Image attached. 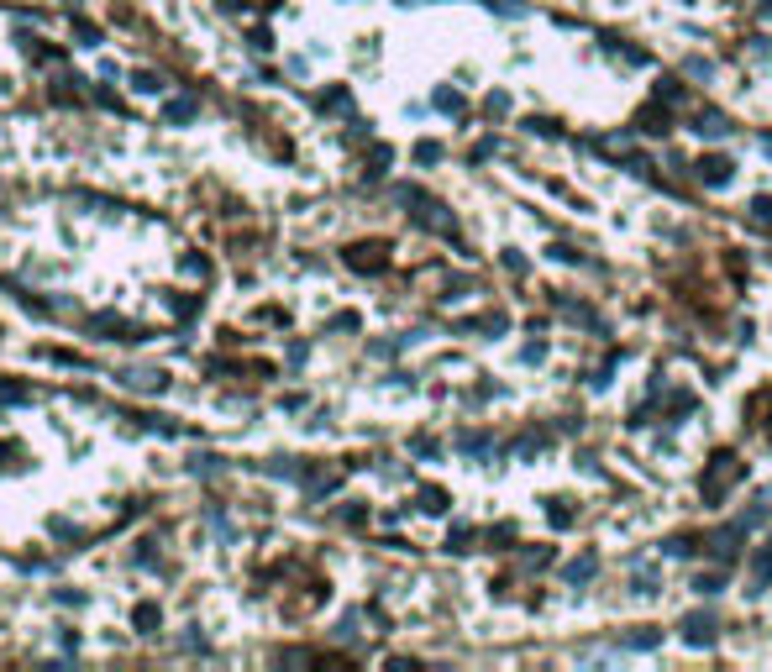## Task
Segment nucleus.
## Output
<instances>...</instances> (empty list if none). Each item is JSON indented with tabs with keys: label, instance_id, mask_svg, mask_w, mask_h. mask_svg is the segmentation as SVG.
<instances>
[{
	"label": "nucleus",
	"instance_id": "obj_6",
	"mask_svg": "<svg viewBox=\"0 0 772 672\" xmlns=\"http://www.w3.org/2000/svg\"><path fill=\"white\" fill-rule=\"evenodd\" d=\"M699 131H704V137H720V131H730V121L709 110V116H699Z\"/></svg>",
	"mask_w": 772,
	"mask_h": 672
},
{
	"label": "nucleus",
	"instance_id": "obj_4",
	"mask_svg": "<svg viewBox=\"0 0 772 672\" xmlns=\"http://www.w3.org/2000/svg\"><path fill=\"white\" fill-rule=\"evenodd\" d=\"M384 263V247L373 242V247H352V268H379Z\"/></svg>",
	"mask_w": 772,
	"mask_h": 672
},
{
	"label": "nucleus",
	"instance_id": "obj_1",
	"mask_svg": "<svg viewBox=\"0 0 772 672\" xmlns=\"http://www.w3.org/2000/svg\"><path fill=\"white\" fill-rule=\"evenodd\" d=\"M741 462H736V452H714L709 457V473H704V499H720V489H730V484H741Z\"/></svg>",
	"mask_w": 772,
	"mask_h": 672
},
{
	"label": "nucleus",
	"instance_id": "obj_7",
	"mask_svg": "<svg viewBox=\"0 0 772 672\" xmlns=\"http://www.w3.org/2000/svg\"><path fill=\"white\" fill-rule=\"evenodd\" d=\"M420 509H447V494H441V489H426V494H420Z\"/></svg>",
	"mask_w": 772,
	"mask_h": 672
},
{
	"label": "nucleus",
	"instance_id": "obj_8",
	"mask_svg": "<svg viewBox=\"0 0 772 672\" xmlns=\"http://www.w3.org/2000/svg\"><path fill=\"white\" fill-rule=\"evenodd\" d=\"M751 211H757V221H772V200H757Z\"/></svg>",
	"mask_w": 772,
	"mask_h": 672
},
{
	"label": "nucleus",
	"instance_id": "obj_5",
	"mask_svg": "<svg viewBox=\"0 0 772 672\" xmlns=\"http://www.w3.org/2000/svg\"><path fill=\"white\" fill-rule=\"evenodd\" d=\"M589 573H594V557H578V562H568V573H562V578H568V583H583Z\"/></svg>",
	"mask_w": 772,
	"mask_h": 672
},
{
	"label": "nucleus",
	"instance_id": "obj_2",
	"mask_svg": "<svg viewBox=\"0 0 772 672\" xmlns=\"http://www.w3.org/2000/svg\"><path fill=\"white\" fill-rule=\"evenodd\" d=\"M683 636H689L693 646H709L714 641V614H689V620H683Z\"/></svg>",
	"mask_w": 772,
	"mask_h": 672
},
{
	"label": "nucleus",
	"instance_id": "obj_3",
	"mask_svg": "<svg viewBox=\"0 0 772 672\" xmlns=\"http://www.w3.org/2000/svg\"><path fill=\"white\" fill-rule=\"evenodd\" d=\"M730 168H736L730 158H704V163H699V179H704V184H725V179H730Z\"/></svg>",
	"mask_w": 772,
	"mask_h": 672
}]
</instances>
